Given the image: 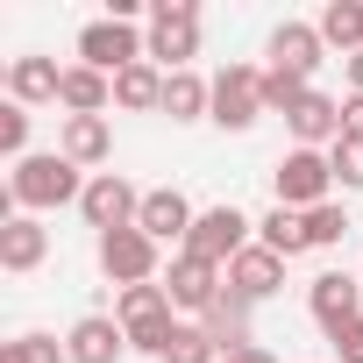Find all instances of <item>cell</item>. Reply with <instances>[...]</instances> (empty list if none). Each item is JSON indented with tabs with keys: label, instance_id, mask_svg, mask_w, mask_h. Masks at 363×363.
I'll return each mask as SVG.
<instances>
[{
	"label": "cell",
	"instance_id": "35",
	"mask_svg": "<svg viewBox=\"0 0 363 363\" xmlns=\"http://www.w3.org/2000/svg\"><path fill=\"white\" fill-rule=\"evenodd\" d=\"M349 86H356V93H363V50H356V57H349Z\"/></svg>",
	"mask_w": 363,
	"mask_h": 363
},
{
	"label": "cell",
	"instance_id": "2",
	"mask_svg": "<svg viewBox=\"0 0 363 363\" xmlns=\"http://www.w3.org/2000/svg\"><path fill=\"white\" fill-rule=\"evenodd\" d=\"M114 320H121L128 349H143V356L164 363V349H171V335H178V320H171V292H164V285H128V292L114 299Z\"/></svg>",
	"mask_w": 363,
	"mask_h": 363
},
{
	"label": "cell",
	"instance_id": "31",
	"mask_svg": "<svg viewBox=\"0 0 363 363\" xmlns=\"http://www.w3.org/2000/svg\"><path fill=\"white\" fill-rule=\"evenodd\" d=\"M328 164H335V178H342L349 193H363V143H349V135H342V143L328 150Z\"/></svg>",
	"mask_w": 363,
	"mask_h": 363
},
{
	"label": "cell",
	"instance_id": "34",
	"mask_svg": "<svg viewBox=\"0 0 363 363\" xmlns=\"http://www.w3.org/2000/svg\"><path fill=\"white\" fill-rule=\"evenodd\" d=\"M221 363H278V356H271V349H257V342H250V349H242V356H221Z\"/></svg>",
	"mask_w": 363,
	"mask_h": 363
},
{
	"label": "cell",
	"instance_id": "33",
	"mask_svg": "<svg viewBox=\"0 0 363 363\" xmlns=\"http://www.w3.org/2000/svg\"><path fill=\"white\" fill-rule=\"evenodd\" d=\"M335 356H342V363H363V320H356V328H342V335H335Z\"/></svg>",
	"mask_w": 363,
	"mask_h": 363
},
{
	"label": "cell",
	"instance_id": "29",
	"mask_svg": "<svg viewBox=\"0 0 363 363\" xmlns=\"http://www.w3.org/2000/svg\"><path fill=\"white\" fill-rule=\"evenodd\" d=\"M342 235H349V214H342V207H335V200H328V207H313V214H306V242H313V250H335V242H342Z\"/></svg>",
	"mask_w": 363,
	"mask_h": 363
},
{
	"label": "cell",
	"instance_id": "5",
	"mask_svg": "<svg viewBox=\"0 0 363 363\" xmlns=\"http://www.w3.org/2000/svg\"><path fill=\"white\" fill-rule=\"evenodd\" d=\"M143 57H150V43H143L128 22H114V15L79 29V65H93V72H107V79H121V72L143 65Z\"/></svg>",
	"mask_w": 363,
	"mask_h": 363
},
{
	"label": "cell",
	"instance_id": "25",
	"mask_svg": "<svg viewBox=\"0 0 363 363\" xmlns=\"http://www.w3.org/2000/svg\"><path fill=\"white\" fill-rule=\"evenodd\" d=\"M320 43H335V50H363V0H328V8H320Z\"/></svg>",
	"mask_w": 363,
	"mask_h": 363
},
{
	"label": "cell",
	"instance_id": "6",
	"mask_svg": "<svg viewBox=\"0 0 363 363\" xmlns=\"http://www.w3.org/2000/svg\"><path fill=\"white\" fill-rule=\"evenodd\" d=\"M250 228H257V221H250L242 207H207V214L193 221V235H186V250L228 271V264H235V257L250 250Z\"/></svg>",
	"mask_w": 363,
	"mask_h": 363
},
{
	"label": "cell",
	"instance_id": "8",
	"mask_svg": "<svg viewBox=\"0 0 363 363\" xmlns=\"http://www.w3.org/2000/svg\"><path fill=\"white\" fill-rule=\"evenodd\" d=\"M100 271L128 292V285H157V242L143 235V228H114V235H100Z\"/></svg>",
	"mask_w": 363,
	"mask_h": 363
},
{
	"label": "cell",
	"instance_id": "21",
	"mask_svg": "<svg viewBox=\"0 0 363 363\" xmlns=\"http://www.w3.org/2000/svg\"><path fill=\"white\" fill-rule=\"evenodd\" d=\"M57 86H65V65H50V57H15V65H8V93H15L22 107L57 100Z\"/></svg>",
	"mask_w": 363,
	"mask_h": 363
},
{
	"label": "cell",
	"instance_id": "26",
	"mask_svg": "<svg viewBox=\"0 0 363 363\" xmlns=\"http://www.w3.org/2000/svg\"><path fill=\"white\" fill-rule=\"evenodd\" d=\"M0 363H72L57 335H15V342H0Z\"/></svg>",
	"mask_w": 363,
	"mask_h": 363
},
{
	"label": "cell",
	"instance_id": "23",
	"mask_svg": "<svg viewBox=\"0 0 363 363\" xmlns=\"http://www.w3.org/2000/svg\"><path fill=\"white\" fill-rule=\"evenodd\" d=\"M257 242H264L271 257H285V264H292L299 250H313V242H306V214H292V207H271V214L257 221Z\"/></svg>",
	"mask_w": 363,
	"mask_h": 363
},
{
	"label": "cell",
	"instance_id": "24",
	"mask_svg": "<svg viewBox=\"0 0 363 363\" xmlns=\"http://www.w3.org/2000/svg\"><path fill=\"white\" fill-rule=\"evenodd\" d=\"M164 114H171V121H200V114H214V86L193 79V72H171V79H164Z\"/></svg>",
	"mask_w": 363,
	"mask_h": 363
},
{
	"label": "cell",
	"instance_id": "10",
	"mask_svg": "<svg viewBox=\"0 0 363 363\" xmlns=\"http://www.w3.org/2000/svg\"><path fill=\"white\" fill-rule=\"evenodd\" d=\"M164 292H171V306L207 313V306L228 292V271H221V264H207V257H193V250H178V257H171V278H164Z\"/></svg>",
	"mask_w": 363,
	"mask_h": 363
},
{
	"label": "cell",
	"instance_id": "22",
	"mask_svg": "<svg viewBox=\"0 0 363 363\" xmlns=\"http://www.w3.org/2000/svg\"><path fill=\"white\" fill-rule=\"evenodd\" d=\"M164 79H171V72H157L150 57H143V65H128V72L114 79V107H128V114H150V107H164Z\"/></svg>",
	"mask_w": 363,
	"mask_h": 363
},
{
	"label": "cell",
	"instance_id": "17",
	"mask_svg": "<svg viewBox=\"0 0 363 363\" xmlns=\"http://www.w3.org/2000/svg\"><path fill=\"white\" fill-rule=\"evenodd\" d=\"M292 135H299V150H320V143H342V100H328V93H306L292 114Z\"/></svg>",
	"mask_w": 363,
	"mask_h": 363
},
{
	"label": "cell",
	"instance_id": "32",
	"mask_svg": "<svg viewBox=\"0 0 363 363\" xmlns=\"http://www.w3.org/2000/svg\"><path fill=\"white\" fill-rule=\"evenodd\" d=\"M342 135H349V143H363V93H349V100H342Z\"/></svg>",
	"mask_w": 363,
	"mask_h": 363
},
{
	"label": "cell",
	"instance_id": "16",
	"mask_svg": "<svg viewBox=\"0 0 363 363\" xmlns=\"http://www.w3.org/2000/svg\"><path fill=\"white\" fill-rule=\"evenodd\" d=\"M320 29H306V22H278V36H271V72H299V79H313L320 72Z\"/></svg>",
	"mask_w": 363,
	"mask_h": 363
},
{
	"label": "cell",
	"instance_id": "7",
	"mask_svg": "<svg viewBox=\"0 0 363 363\" xmlns=\"http://www.w3.org/2000/svg\"><path fill=\"white\" fill-rule=\"evenodd\" d=\"M79 214H86L100 235H114V228H135V214H143V193L128 186L121 171H100V178H86V200H79Z\"/></svg>",
	"mask_w": 363,
	"mask_h": 363
},
{
	"label": "cell",
	"instance_id": "1",
	"mask_svg": "<svg viewBox=\"0 0 363 363\" xmlns=\"http://www.w3.org/2000/svg\"><path fill=\"white\" fill-rule=\"evenodd\" d=\"M8 200H15L22 214L72 207V200H86V178H79V164H72L65 150H50V157H22L15 178H8Z\"/></svg>",
	"mask_w": 363,
	"mask_h": 363
},
{
	"label": "cell",
	"instance_id": "20",
	"mask_svg": "<svg viewBox=\"0 0 363 363\" xmlns=\"http://www.w3.org/2000/svg\"><path fill=\"white\" fill-rule=\"evenodd\" d=\"M79 171L86 164H107V150H114V135H107V114H65V143H57Z\"/></svg>",
	"mask_w": 363,
	"mask_h": 363
},
{
	"label": "cell",
	"instance_id": "27",
	"mask_svg": "<svg viewBox=\"0 0 363 363\" xmlns=\"http://www.w3.org/2000/svg\"><path fill=\"white\" fill-rule=\"evenodd\" d=\"M164 363H221V349H214V335H207V328H178V335H171V349H164Z\"/></svg>",
	"mask_w": 363,
	"mask_h": 363
},
{
	"label": "cell",
	"instance_id": "14",
	"mask_svg": "<svg viewBox=\"0 0 363 363\" xmlns=\"http://www.w3.org/2000/svg\"><path fill=\"white\" fill-rule=\"evenodd\" d=\"M121 349H128V335H121V320H107V313H86V320L65 335V356H72V363H121Z\"/></svg>",
	"mask_w": 363,
	"mask_h": 363
},
{
	"label": "cell",
	"instance_id": "15",
	"mask_svg": "<svg viewBox=\"0 0 363 363\" xmlns=\"http://www.w3.org/2000/svg\"><path fill=\"white\" fill-rule=\"evenodd\" d=\"M43 257H50V228H43L36 214H15L8 228H0V271L22 278V271H36Z\"/></svg>",
	"mask_w": 363,
	"mask_h": 363
},
{
	"label": "cell",
	"instance_id": "13",
	"mask_svg": "<svg viewBox=\"0 0 363 363\" xmlns=\"http://www.w3.org/2000/svg\"><path fill=\"white\" fill-rule=\"evenodd\" d=\"M193 221H200V214L186 207V193H171V186H164V193H143V214H135V228H143L150 242H186Z\"/></svg>",
	"mask_w": 363,
	"mask_h": 363
},
{
	"label": "cell",
	"instance_id": "3",
	"mask_svg": "<svg viewBox=\"0 0 363 363\" xmlns=\"http://www.w3.org/2000/svg\"><path fill=\"white\" fill-rule=\"evenodd\" d=\"M150 57L186 72V57H200V8L193 0H157L150 8Z\"/></svg>",
	"mask_w": 363,
	"mask_h": 363
},
{
	"label": "cell",
	"instance_id": "9",
	"mask_svg": "<svg viewBox=\"0 0 363 363\" xmlns=\"http://www.w3.org/2000/svg\"><path fill=\"white\" fill-rule=\"evenodd\" d=\"M306 306H313V320H320L328 342H335L342 328L363 320V278H349V271H320V278L306 285Z\"/></svg>",
	"mask_w": 363,
	"mask_h": 363
},
{
	"label": "cell",
	"instance_id": "11",
	"mask_svg": "<svg viewBox=\"0 0 363 363\" xmlns=\"http://www.w3.org/2000/svg\"><path fill=\"white\" fill-rule=\"evenodd\" d=\"M257 114H271V107H264V72L228 65V72L214 79V114H207V121H221V128H250Z\"/></svg>",
	"mask_w": 363,
	"mask_h": 363
},
{
	"label": "cell",
	"instance_id": "28",
	"mask_svg": "<svg viewBox=\"0 0 363 363\" xmlns=\"http://www.w3.org/2000/svg\"><path fill=\"white\" fill-rule=\"evenodd\" d=\"M306 93H313V86H306L299 72H264V107H271V114H292Z\"/></svg>",
	"mask_w": 363,
	"mask_h": 363
},
{
	"label": "cell",
	"instance_id": "18",
	"mask_svg": "<svg viewBox=\"0 0 363 363\" xmlns=\"http://www.w3.org/2000/svg\"><path fill=\"white\" fill-rule=\"evenodd\" d=\"M57 107H72V114H107V107H114V79H107V72H93V65H65Z\"/></svg>",
	"mask_w": 363,
	"mask_h": 363
},
{
	"label": "cell",
	"instance_id": "12",
	"mask_svg": "<svg viewBox=\"0 0 363 363\" xmlns=\"http://www.w3.org/2000/svg\"><path fill=\"white\" fill-rule=\"evenodd\" d=\"M278 285H285V257H271L264 242H250V250L228 264V292H235V299H250V306H257V299H271Z\"/></svg>",
	"mask_w": 363,
	"mask_h": 363
},
{
	"label": "cell",
	"instance_id": "30",
	"mask_svg": "<svg viewBox=\"0 0 363 363\" xmlns=\"http://www.w3.org/2000/svg\"><path fill=\"white\" fill-rule=\"evenodd\" d=\"M0 150H8L15 164L29 157V107H22V100H8V107H0Z\"/></svg>",
	"mask_w": 363,
	"mask_h": 363
},
{
	"label": "cell",
	"instance_id": "4",
	"mask_svg": "<svg viewBox=\"0 0 363 363\" xmlns=\"http://www.w3.org/2000/svg\"><path fill=\"white\" fill-rule=\"evenodd\" d=\"M278 207H292V214H313V207H328V186H335V164L320 157V150H292V157H278Z\"/></svg>",
	"mask_w": 363,
	"mask_h": 363
},
{
	"label": "cell",
	"instance_id": "19",
	"mask_svg": "<svg viewBox=\"0 0 363 363\" xmlns=\"http://www.w3.org/2000/svg\"><path fill=\"white\" fill-rule=\"evenodd\" d=\"M200 328L214 335V349H221V356H242V349H250V299L221 292V299L200 313Z\"/></svg>",
	"mask_w": 363,
	"mask_h": 363
}]
</instances>
